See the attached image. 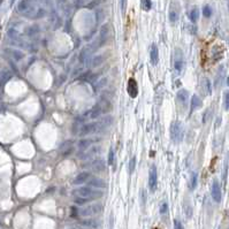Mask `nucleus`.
<instances>
[{"instance_id": "f257e3e1", "label": "nucleus", "mask_w": 229, "mask_h": 229, "mask_svg": "<svg viewBox=\"0 0 229 229\" xmlns=\"http://www.w3.org/2000/svg\"><path fill=\"white\" fill-rule=\"evenodd\" d=\"M73 195L75 197H81V198H87L89 200H94V199H99L104 196V192L102 190L94 189L92 187H81L75 190H73Z\"/></svg>"}, {"instance_id": "f03ea898", "label": "nucleus", "mask_w": 229, "mask_h": 229, "mask_svg": "<svg viewBox=\"0 0 229 229\" xmlns=\"http://www.w3.org/2000/svg\"><path fill=\"white\" fill-rule=\"evenodd\" d=\"M17 12L24 16L35 19V15L37 13V9L35 8V1L34 0H21L17 5Z\"/></svg>"}, {"instance_id": "7ed1b4c3", "label": "nucleus", "mask_w": 229, "mask_h": 229, "mask_svg": "<svg viewBox=\"0 0 229 229\" xmlns=\"http://www.w3.org/2000/svg\"><path fill=\"white\" fill-rule=\"evenodd\" d=\"M103 211H104V205L100 203H96L81 207L77 211V213H79V215L83 217V218H88V217H93V215L102 213Z\"/></svg>"}, {"instance_id": "20e7f679", "label": "nucleus", "mask_w": 229, "mask_h": 229, "mask_svg": "<svg viewBox=\"0 0 229 229\" xmlns=\"http://www.w3.org/2000/svg\"><path fill=\"white\" fill-rule=\"evenodd\" d=\"M184 129L180 121H174L170 126V137L174 143H180L183 139Z\"/></svg>"}, {"instance_id": "39448f33", "label": "nucleus", "mask_w": 229, "mask_h": 229, "mask_svg": "<svg viewBox=\"0 0 229 229\" xmlns=\"http://www.w3.org/2000/svg\"><path fill=\"white\" fill-rule=\"evenodd\" d=\"M158 185V173H157V167L152 166L149 173V188L151 191H155Z\"/></svg>"}, {"instance_id": "423d86ee", "label": "nucleus", "mask_w": 229, "mask_h": 229, "mask_svg": "<svg viewBox=\"0 0 229 229\" xmlns=\"http://www.w3.org/2000/svg\"><path fill=\"white\" fill-rule=\"evenodd\" d=\"M175 61H174V67H175V70L177 73H181L182 69L184 68V64H185V61H184V55H183V52L181 51V50L177 49L175 51Z\"/></svg>"}, {"instance_id": "0eeeda50", "label": "nucleus", "mask_w": 229, "mask_h": 229, "mask_svg": "<svg viewBox=\"0 0 229 229\" xmlns=\"http://www.w3.org/2000/svg\"><path fill=\"white\" fill-rule=\"evenodd\" d=\"M79 135L81 136H87L91 135L93 132H98V122H90V123H85L82 126V128L79 129Z\"/></svg>"}, {"instance_id": "6e6552de", "label": "nucleus", "mask_w": 229, "mask_h": 229, "mask_svg": "<svg viewBox=\"0 0 229 229\" xmlns=\"http://www.w3.org/2000/svg\"><path fill=\"white\" fill-rule=\"evenodd\" d=\"M211 195H212V198H213L214 202H217V203H220V202H221L222 193H221V188H220V184H219L218 180H214L213 183H212Z\"/></svg>"}, {"instance_id": "1a4fd4ad", "label": "nucleus", "mask_w": 229, "mask_h": 229, "mask_svg": "<svg viewBox=\"0 0 229 229\" xmlns=\"http://www.w3.org/2000/svg\"><path fill=\"white\" fill-rule=\"evenodd\" d=\"M113 120H114V117L112 115H105L102 120L98 122V131H104L108 127H111L113 123Z\"/></svg>"}, {"instance_id": "9d476101", "label": "nucleus", "mask_w": 229, "mask_h": 229, "mask_svg": "<svg viewBox=\"0 0 229 229\" xmlns=\"http://www.w3.org/2000/svg\"><path fill=\"white\" fill-rule=\"evenodd\" d=\"M89 166H90L91 169H92L93 172H96V173H102V172H104L106 169L105 162H104V160H102V159H93V160L89 164Z\"/></svg>"}, {"instance_id": "9b49d317", "label": "nucleus", "mask_w": 229, "mask_h": 229, "mask_svg": "<svg viewBox=\"0 0 229 229\" xmlns=\"http://www.w3.org/2000/svg\"><path fill=\"white\" fill-rule=\"evenodd\" d=\"M128 94L131 98H136L138 94V87H137V82L135 81V79H129L128 81Z\"/></svg>"}, {"instance_id": "f8f14e48", "label": "nucleus", "mask_w": 229, "mask_h": 229, "mask_svg": "<svg viewBox=\"0 0 229 229\" xmlns=\"http://www.w3.org/2000/svg\"><path fill=\"white\" fill-rule=\"evenodd\" d=\"M88 184H89V187H92L94 189L107 188V183L104 180L99 179V177H92V179H90V180L88 181Z\"/></svg>"}, {"instance_id": "ddd939ff", "label": "nucleus", "mask_w": 229, "mask_h": 229, "mask_svg": "<svg viewBox=\"0 0 229 229\" xmlns=\"http://www.w3.org/2000/svg\"><path fill=\"white\" fill-rule=\"evenodd\" d=\"M98 152H99V147L98 146H90L88 150L83 151V153L79 154V158L82 159V160H88V159L94 157Z\"/></svg>"}, {"instance_id": "4468645a", "label": "nucleus", "mask_w": 229, "mask_h": 229, "mask_svg": "<svg viewBox=\"0 0 229 229\" xmlns=\"http://www.w3.org/2000/svg\"><path fill=\"white\" fill-rule=\"evenodd\" d=\"M90 176H91V174L89 173V172H82V173H79V175L74 179L73 184H74V185H79V184L85 183V182H88V181L90 180Z\"/></svg>"}, {"instance_id": "2eb2a0df", "label": "nucleus", "mask_w": 229, "mask_h": 229, "mask_svg": "<svg viewBox=\"0 0 229 229\" xmlns=\"http://www.w3.org/2000/svg\"><path fill=\"white\" fill-rule=\"evenodd\" d=\"M150 60L152 62V64H158L159 62V50L157 44H152L151 45V50H150Z\"/></svg>"}, {"instance_id": "dca6fc26", "label": "nucleus", "mask_w": 229, "mask_h": 229, "mask_svg": "<svg viewBox=\"0 0 229 229\" xmlns=\"http://www.w3.org/2000/svg\"><path fill=\"white\" fill-rule=\"evenodd\" d=\"M176 98L177 100L182 104V105H187L188 104V99H189V91L185 90V89H182V90H180L179 92L176 93Z\"/></svg>"}, {"instance_id": "f3484780", "label": "nucleus", "mask_w": 229, "mask_h": 229, "mask_svg": "<svg viewBox=\"0 0 229 229\" xmlns=\"http://www.w3.org/2000/svg\"><path fill=\"white\" fill-rule=\"evenodd\" d=\"M81 225L83 227H87V228H92V229H97L99 228L100 226V222L96 220V219H85V220H82L81 221Z\"/></svg>"}, {"instance_id": "a211bd4d", "label": "nucleus", "mask_w": 229, "mask_h": 229, "mask_svg": "<svg viewBox=\"0 0 229 229\" xmlns=\"http://www.w3.org/2000/svg\"><path fill=\"white\" fill-rule=\"evenodd\" d=\"M12 76H13L12 71L7 70V69H2V70L0 71V85H1V87L5 85V84L12 79Z\"/></svg>"}, {"instance_id": "6ab92c4d", "label": "nucleus", "mask_w": 229, "mask_h": 229, "mask_svg": "<svg viewBox=\"0 0 229 229\" xmlns=\"http://www.w3.org/2000/svg\"><path fill=\"white\" fill-rule=\"evenodd\" d=\"M105 55L104 54H100V55H96L92 58V60H91V64L90 66L92 68H97L99 67V66H102L103 64H104V61H105Z\"/></svg>"}, {"instance_id": "aec40b11", "label": "nucleus", "mask_w": 229, "mask_h": 229, "mask_svg": "<svg viewBox=\"0 0 229 229\" xmlns=\"http://www.w3.org/2000/svg\"><path fill=\"white\" fill-rule=\"evenodd\" d=\"M91 114H90V117L91 119H98V117L102 115L103 113V106H102V103H98L97 105L94 106L92 111H91Z\"/></svg>"}, {"instance_id": "412c9836", "label": "nucleus", "mask_w": 229, "mask_h": 229, "mask_svg": "<svg viewBox=\"0 0 229 229\" xmlns=\"http://www.w3.org/2000/svg\"><path fill=\"white\" fill-rule=\"evenodd\" d=\"M93 142H96V141H94V139H92V138L81 139V141L79 142V144H77V146H79L82 151H85V150H88V149H89L91 145H92V143H93Z\"/></svg>"}, {"instance_id": "4be33fe9", "label": "nucleus", "mask_w": 229, "mask_h": 229, "mask_svg": "<svg viewBox=\"0 0 229 229\" xmlns=\"http://www.w3.org/2000/svg\"><path fill=\"white\" fill-rule=\"evenodd\" d=\"M202 99L197 96V94H193L191 97V102H190V105H191V111H196V109H198L202 107Z\"/></svg>"}, {"instance_id": "5701e85b", "label": "nucleus", "mask_w": 229, "mask_h": 229, "mask_svg": "<svg viewBox=\"0 0 229 229\" xmlns=\"http://www.w3.org/2000/svg\"><path fill=\"white\" fill-rule=\"evenodd\" d=\"M198 183V177H197V173L192 172L191 176H190V182H189V189L190 190H195Z\"/></svg>"}, {"instance_id": "b1692460", "label": "nucleus", "mask_w": 229, "mask_h": 229, "mask_svg": "<svg viewBox=\"0 0 229 229\" xmlns=\"http://www.w3.org/2000/svg\"><path fill=\"white\" fill-rule=\"evenodd\" d=\"M141 7L144 12H149L152 8V1L151 0H141Z\"/></svg>"}, {"instance_id": "393cba45", "label": "nucleus", "mask_w": 229, "mask_h": 229, "mask_svg": "<svg viewBox=\"0 0 229 229\" xmlns=\"http://www.w3.org/2000/svg\"><path fill=\"white\" fill-rule=\"evenodd\" d=\"M199 19V9L197 7H195L190 12V20H191L192 23H196Z\"/></svg>"}, {"instance_id": "a878e982", "label": "nucleus", "mask_w": 229, "mask_h": 229, "mask_svg": "<svg viewBox=\"0 0 229 229\" xmlns=\"http://www.w3.org/2000/svg\"><path fill=\"white\" fill-rule=\"evenodd\" d=\"M135 167H136V157H132V158L129 160V166H128V172H129L130 175L135 172Z\"/></svg>"}, {"instance_id": "bb28decb", "label": "nucleus", "mask_w": 229, "mask_h": 229, "mask_svg": "<svg viewBox=\"0 0 229 229\" xmlns=\"http://www.w3.org/2000/svg\"><path fill=\"white\" fill-rule=\"evenodd\" d=\"M11 53H12V55H13V58H14L16 61L23 59V56H24V54H23L21 51H19V50H12Z\"/></svg>"}, {"instance_id": "cd10ccee", "label": "nucleus", "mask_w": 229, "mask_h": 229, "mask_svg": "<svg viewBox=\"0 0 229 229\" xmlns=\"http://www.w3.org/2000/svg\"><path fill=\"white\" fill-rule=\"evenodd\" d=\"M203 15L205 17H211V15H212V8L208 5H205L203 7Z\"/></svg>"}, {"instance_id": "c85d7f7f", "label": "nucleus", "mask_w": 229, "mask_h": 229, "mask_svg": "<svg viewBox=\"0 0 229 229\" xmlns=\"http://www.w3.org/2000/svg\"><path fill=\"white\" fill-rule=\"evenodd\" d=\"M177 20H179V14H177V12H175V11L169 12V21L172 23H174V22H176Z\"/></svg>"}, {"instance_id": "c756f323", "label": "nucleus", "mask_w": 229, "mask_h": 229, "mask_svg": "<svg viewBox=\"0 0 229 229\" xmlns=\"http://www.w3.org/2000/svg\"><path fill=\"white\" fill-rule=\"evenodd\" d=\"M223 104H225V109L228 111L229 109V91H226L223 94Z\"/></svg>"}, {"instance_id": "7c9ffc66", "label": "nucleus", "mask_w": 229, "mask_h": 229, "mask_svg": "<svg viewBox=\"0 0 229 229\" xmlns=\"http://www.w3.org/2000/svg\"><path fill=\"white\" fill-rule=\"evenodd\" d=\"M38 31H39V28H38V26H30V28L28 29V31H26V35H28V36H34L35 34H37Z\"/></svg>"}, {"instance_id": "2f4dec72", "label": "nucleus", "mask_w": 229, "mask_h": 229, "mask_svg": "<svg viewBox=\"0 0 229 229\" xmlns=\"http://www.w3.org/2000/svg\"><path fill=\"white\" fill-rule=\"evenodd\" d=\"M107 162H108V165H113V162H114V150H113V149H109Z\"/></svg>"}, {"instance_id": "473e14b6", "label": "nucleus", "mask_w": 229, "mask_h": 229, "mask_svg": "<svg viewBox=\"0 0 229 229\" xmlns=\"http://www.w3.org/2000/svg\"><path fill=\"white\" fill-rule=\"evenodd\" d=\"M100 2H102V0H91L90 2L87 5V7L88 8H94V7H97Z\"/></svg>"}, {"instance_id": "72a5a7b5", "label": "nucleus", "mask_w": 229, "mask_h": 229, "mask_svg": "<svg viewBox=\"0 0 229 229\" xmlns=\"http://www.w3.org/2000/svg\"><path fill=\"white\" fill-rule=\"evenodd\" d=\"M106 82H107V79H106V77H105V79L103 77V79H100V81H99V82H98L97 84H96V87H94V88H96V89L103 88V87H104V85H105V84H106Z\"/></svg>"}, {"instance_id": "f704fd0d", "label": "nucleus", "mask_w": 229, "mask_h": 229, "mask_svg": "<svg viewBox=\"0 0 229 229\" xmlns=\"http://www.w3.org/2000/svg\"><path fill=\"white\" fill-rule=\"evenodd\" d=\"M204 81H205V87H206V89H207V93L211 94V93H212V87H211L210 79H205Z\"/></svg>"}, {"instance_id": "c9c22d12", "label": "nucleus", "mask_w": 229, "mask_h": 229, "mask_svg": "<svg viewBox=\"0 0 229 229\" xmlns=\"http://www.w3.org/2000/svg\"><path fill=\"white\" fill-rule=\"evenodd\" d=\"M167 211H168V204H167V203H162L161 205H160V213L165 214Z\"/></svg>"}, {"instance_id": "e433bc0d", "label": "nucleus", "mask_w": 229, "mask_h": 229, "mask_svg": "<svg viewBox=\"0 0 229 229\" xmlns=\"http://www.w3.org/2000/svg\"><path fill=\"white\" fill-rule=\"evenodd\" d=\"M45 15V11L41 8V9H37V13H36V15H35V19H39V17H43V16Z\"/></svg>"}, {"instance_id": "4c0bfd02", "label": "nucleus", "mask_w": 229, "mask_h": 229, "mask_svg": "<svg viewBox=\"0 0 229 229\" xmlns=\"http://www.w3.org/2000/svg\"><path fill=\"white\" fill-rule=\"evenodd\" d=\"M96 16H97V21H98V22H100V21H102V19L104 17V11H102V9L97 11V12H96Z\"/></svg>"}, {"instance_id": "58836bf2", "label": "nucleus", "mask_w": 229, "mask_h": 229, "mask_svg": "<svg viewBox=\"0 0 229 229\" xmlns=\"http://www.w3.org/2000/svg\"><path fill=\"white\" fill-rule=\"evenodd\" d=\"M127 1L128 0H121V11H122L123 14L126 12V8H127Z\"/></svg>"}, {"instance_id": "ea45409f", "label": "nucleus", "mask_w": 229, "mask_h": 229, "mask_svg": "<svg viewBox=\"0 0 229 229\" xmlns=\"http://www.w3.org/2000/svg\"><path fill=\"white\" fill-rule=\"evenodd\" d=\"M174 228H175V229H182V225H181V222L177 221V220H175V221H174Z\"/></svg>"}, {"instance_id": "a19ab883", "label": "nucleus", "mask_w": 229, "mask_h": 229, "mask_svg": "<svg viewBox=\"0 0 229 229\" xmlns=\"http://www.w3.org/2000/svg\"><path fill=\"white\" fill-rule=\"evenodd\" d=\"M227 84H228V87H229V76L227 77Z\"/></svg>"}, {"instance_id": "79ce46f5", "label": "nucleus", "mask_w": 229, "mask_h": 229, "mask_svg": "<svg viewBox=\"0 0 229 229\" xmlns=\"http://www.w3.org/2000/svg\"><path fill=\"white\" fill-rule=\"evenodd\" d=\"M14 2H15V0H12L11 1V4H14Z\"/></svg>"}, {"instance_id": "37998d69", "label": "nucleus", "mask_w": 229, "mask_h": 229, "mask_svg": "<svg viewBox=\"0 0 229 229\" xmlns=\"http://www.w3.org/2000/svg\"><path fill=\"white\" fill-rule=\"evenodd\" d=\"M75 229H85V228H82V227H79V228H75Z\"/></svg>"}, {"instance_id": "c03bdc74", "label": "nucleus", "mask_w": 229, "mask_h": 229, "mask_svg": "<svg viewBox=\"0 0 229 229\" xmlns=\"http://www.w3.org/2000/svg\"><path fill=\"white\" fill-rule=\"evenodd\" d=\"M228 9H229V0H228Z\"/></svg>"}]
</instances>
